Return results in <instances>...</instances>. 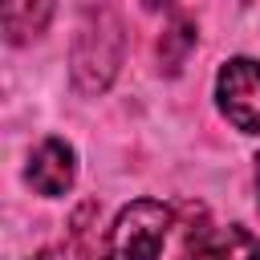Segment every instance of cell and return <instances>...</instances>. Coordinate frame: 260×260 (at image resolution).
Wrapping results in <instances>:
<instances>
[{
    "mask_svg": "<svg viewBox=\"0 0 260 260\" xmlns=\"http://www.w3.org/2000/svg\"><path fill=\"white\" fill-rule=\"evenodd\" d=\"M199 219V203H183L175 211L158 199H134L110 228L106 260H195Z\"/></svg>",
    "mask_w": 260,
    "mask_h": 260,
    "instance_id": "6da1fadb",
    "label": "cell"
},
{
    "mask_svg": "<svg viewBox=\"0 0 260 260\" xmlns=\"http://www.w3.org/2000/svg\"><path fill=\"white\" fill-rule=\"evenodd\" d=\"M126 53V32L114 8H89L73 37V81L81 93H102Z\"/></svg>",
    "mask_w": 260,
    "mask_h": 260,
    "instance_id": "7a4b0ae2",
    "label": "cell"
},
{
    "mask_svg": "<svg viewBox=\"0 0 260 260\" xmlns=\"http://www.w3.org/2000/svg\"><path fill=\"white\" fill-rule=\"evenodd\" d=\"M219 110L228 114V122L244 134H260V65L256 61H228L219 69Z\"/></svg>",
    "mask_w": 260,
    "mask_h": 260,
    "instance_id": "3957f363",
    "label": "cell"
},
{
    "mask_svg": "<svg viewBox=\"0 0 260 260\" xmlns=\"http://www.w3.org/2000/svg\"><path fill=\"white\" fill-rule=\"evenodd\" d=\"M195 260H260V240L236 223L215 228L207 223V211H203L199 236H195Z\"/></svg>",
    "mask_w": 260,
    "mask_h": 260,
    "instance_id": "277c9868",
    "label": "cell"
},
{
    "mask_svg": "<svg viewBox=\"0 0 260 260\" xmlns=\"http://www.w3.org/2000/svg\"><path fill=\"white\" fill-rule=\"evenodd\" d=\"M28 183L41 191V195H61L69 183H73V150L61 142V138H49L32 150L28 158Z\"/></svg>",
    "mask_w": 260,
    "mask_h": 260,
    "instance_id": "5b68a950",
    "label": "cell"
},
{
    "mask_svg": "<svg viewBox=\"0 0 260 260\" xmlns=\"http://www.w3.org/2000/svg\"><path fill=\"white\" fill-rule=\"evenodd\" d=\"M191 45H195V24L187 16H175L162 28V37H158V61H162V69L167 73H179V65L187 61V49Z\"/></svg>",
    "mask_w": 260,
    "mask_h": 260,
    "instance_id": "8992f818",
    "label": "cell"
},
{
    "mask_svg": "<svg viewBox=\"0 0 260 260\" xmlns=\"http://www.w3.org/2000/svg\"><path fill=\"white\" fill-rule=\"evenodd\" d=\"M53 16V4H4L0 24L8 32V41H28L32 32H41V24Z\"/></svg>",
    "mask_w": 260,
    "mask_h": 260,
    "instance_id": "52a82bcc",
    "label": "cell"
},
{
    "mask_svg": "<svg viewBox=\"0 0 260 260\" xmlns=\"http://www.w3.org/2000/svg\"><path fill=\"white\" fill-rule=\"evenodd\" d=\"M32 260H77L73 252H65V248H45V252H37Z\"/></svg>",
    "mask_w": 260,
    "mask_h": 260,
    "instance_id": "ba28073f",
    "label": "cell"
},
{
    "mask_svg": "<svg viewBox=\"0 0 260 260\" xmlns=\"http://www.w3.org/2000/svg\"><path fill=\"white\" fill-rule=\"evenodd\" d=\"M256 175H260V158H256Z\"/></svg>",
    "mask_w": 260,
    "mask_h": 260,
    "instance_id": "9c48e42d",
    "label": "cell"
}]
</instances>
